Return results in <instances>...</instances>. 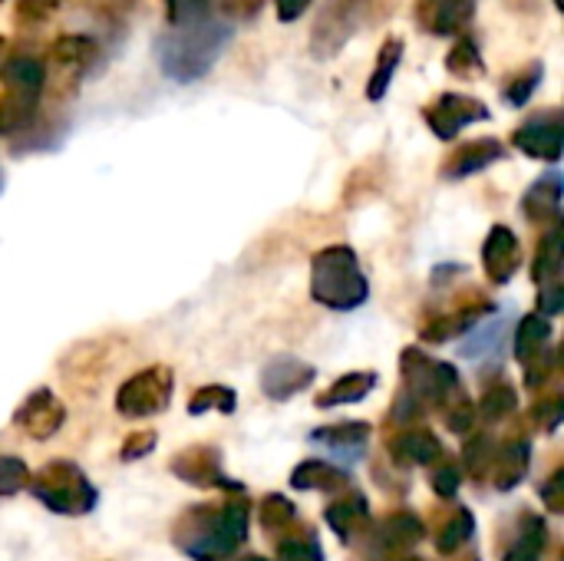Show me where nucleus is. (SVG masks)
I'll use <instances>...</instances> for the list:
<instances>
[{"instance_id": "1", "label": "nucleus", "mask_w": 564, "mask_h": 561, "mask_svg": "<svg viewBox=\"0 0 564 561\" xmlns=\"http://www.w3.org/2000/svg\"><path fill=\"white\" fill-rule=\"evenodd\" d=\"M235 36V26L221 17H198L185 26H172L155 40V60L175 83H195L212 73Z\"/></svg>"}, {"instance_id": "2", "label": "nucleus", "mask_w": 564, "mask_h": 561, "mask_svg": "<svg viewBox=\"0 0 564 561\" xmlns=\"http://www.w3.org/2000/svg\"><path fill=\"white\" fill-rule=\"evenodd\" d=\"M393 7L397 0H327L311 30V53L317 60L337 56L354 33L367 30L377 20H387Z\"/></svg>"}, {"instance_id": "3", "label": "nucleus", "mask_w": 564, "mask_h": 561, "mask_svg": "<svg viewBox=\"0 0 564 561\" xmlns=\"http://www.w3.org/2000/svg\"><path fill=\"white\" fill-rule=\"evenodd\" d=\"M426 119H430V129L440 136V139H453L459 136V129L479 122V119H489V109L486 103L473 99V96H463V93H443L430 109H426Z\"/></svg>"}, {"instance_id": "4", "label": "nucleus", "mask_w": 564, "mask_h": 561, "mask_svg": "<svg viewBox=\"0 0 564 561\" xmlns=\"http://www.w3.org/2000/svg\"><path fill=\"white\" fill-rule=\"evenodd\" d=\"M479 0H416V20L426 33L456 36L473 23Z\"/></svg>"}, {"instance_id": "5", "label": "nucleus", "mask_w": 564, "mask_h": 561, "mask_svg": "<svg viewBox=\"0 0 564 561\" xmlns=\"http://www.w3.org/2000/svg\"><path fill=\"white\" fill-rule=\"evenodd\" d=\"M0 83H3V93L36 103L43 93V83H46V66H43V60H36L30 53H13L0 66Z\"/></svg>"}, {"instance_id": "6", "label": "nucleus", "mask_w": 564, "mask_h": 561, "mask_svg": "<svg viewBox=\"0 0 564 561\" xmlns=\"http://www.w3.org/2000/svg\"><path fill=\"white\" fill-rule=\"evenodd\" d=\"M516 145L522 152H529V155H539V159H552L555 162L558 152H562V116H558V109L529 119L516 132Z\"/></svg>"}, {"instance_id": "7", "label": "nucleus", "mask_w": 564, "mask_h": 561, "mask_svg": "<svg viewBox=\"0 0 564 561\" xmlns=\"http://www.w3.org/2000/svg\"><path fill=\"white\" fill-rule=\"evenodd\" d=\"M400 60H403V40H400V36H387L383 46H380V53H377L373 76H370V83H367V96H370L373 103L383 99V93L390 89V79H393Z\"/></svg>"}, {"instance_id": "8", "label": "nucleus", "mask_w": 564, "mask_h": 561, "mask_svg": "<svg viewBox=\"0 0 564 561\" xmlns=\"http://www.w3.org/2000/svg\"><path fill=\"white\" fill-rule=\"evenodd\" d=\"M93 60V40L79 36V33H66L53 43L50 50V63L56 69H83Z\"/></svg>"}, {"instance_id": "9", "label": "nucleus", "mask_w": 564, "mask_h": 561, "mask_svg": "<svg viewBox=\"0 0 564 561\" xmlns=\"http://www.w3.org/2000/svg\"><path fill=\"white\" fill-rule=\"evenodd\" d=\"M502 159V145L496 139H479V142H469L463 145L456 155H453V165H449V175H469L476 169H486L489 162Z\"/></svg>"}, {"instance_id": "10", "label": "nucleus", "mask_w": 564, "mask_h": 561, "mask_svg": "<svg viewBox=\"0 0 564 561\" xmlns=\"http://www.w3.org/2000/svg\"><path fill=\"white\" fill-rule=\"evenodd\" d=\"M446 66H449V73H453V76H466V79L479 76V73H482V53H479V43H476L473 36H459V40H456V46L446 53Z\"/></svg>"}, {"instance_id": "11", "label": "nucleus", "mask_w": 564, "mask_h": 561, "mask_svg": "<svg viewBox=\"0 0 564 561\" xmlns=\"http://www.w3.org/2000/svg\"><path fill=\"white\" fill-rule=\"evenodd\" d=\"M165 3V20L169 26H185L198 17H208L212 0H162Z\"/></svg>"}, {"instance_id": "12", "label": "nucleus", "mask_w": 564, "mask_h": 561, "mask_svg": "<svg viewBox=\"0 0 564 561\" xmlns=\"http://www.w3.org/2000/svg\"><path fill=\"white\" fill-rule=\"evenodd\" d=\"M59 7L63 0H17L13 13H17V23H46Z\"/></svg>"}, {"instance_id": "13", "label": "nucleus", "mask_w": 564, "mask_h": 561, "mask_svg": "<svg viewBox=\"0 0 564 561\" xmlns=\"http://www.w3.org/2000/svg\"><path fill=\"white\" fill-rule=\"evenodd\" d=\"M539 83H542V63H539V66H529L525 76H519V79H512V83L506 86V103H509V106H525Z\"/></svg>"}, {"instance_id": "14", "label": "nucleus", "mask_w": 564, "mask_h": 561, "mask_svg": "<svg viewBox=\"0 0 564 561\" xmlns=\"http://www.w3.org/2000/svg\"><path fill=\"white\" fill-rule=\"evenodd\" d=\"M502 327H506V324H496V321H492L489 327H482L476 337H469V341L463 344V354H466V357H482V354L489 357V354H496V350H499L496 344L502 341Z\"/></svg>"}, {"instance_id": "15", "label": "nucleus", "mask_w": 564, "mask_h": 561, "mask_svg": "<svg viewBox=\"0 0 564 561\" xmlns=\"http://www.w3.org/2000/svg\"><path fill=\"white\" fill-rule=\"evenodd\" d=\"M311 3H314V0H274V10H278L281 23H294V20H301V13H304Z\"/></svg>"}, {"instance_id": "16", "label": "nucleus", "mask_w": 564, "mask_h": 561, "mask_svg": "<svg viewBox=\"0 0 564 561\" xmlns=\"http://www.w3.org/2000/svg\"><path fill=\"white\" fill-rule=\"evenodd\" d=\"M552 3H555V7H562V0H552Z\"/></svg>"}]
</instances>
